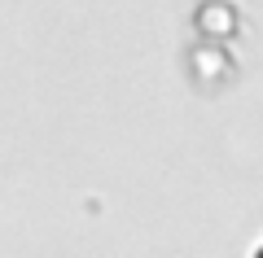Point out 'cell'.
<instances>
[{
	"mask_svg": "<svg viewBox=\"0 0 263 258\" xmlns=\"http://www.w3.org/2000/svg\"><path fill=\"white\" fill-rule=\"evenodd\" d=\"M250 258H263V241H259V245H254V254Z\"/></svg>",
	"mask_w": 263,
	"mask_h": 258,
	"instance_id": "1",
	"label": "cell"
}]
</instances>
